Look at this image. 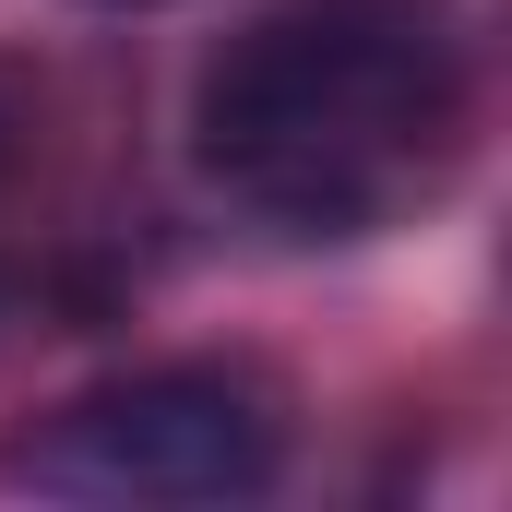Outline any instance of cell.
I'll return each mask as SVG.
<instances>
[{"instance_id":"cell-4","label":"cell","mask_w":512,"mask_h":512,"mask_svg":"<svg viewBox=\"0 0 512 512\" xmlns=\"http://www.w3.org/2000/svg\"><path fill=\"white\" fill-rule=\"evenodd\" d=\"M0 131H12V120H0Z\"/></svg>"},{"instance_id":"cell-2","label":"cell","mask_w":512,"mask_h":512,"mask_svg":"<svg viewBox=\"0 0 512 512\" xmlns=\"http://www.w3.org/2000/svg\"><path fill=\"white\" fill-rule=\"evenodd\" d=\"M286 465V429L239 370H143L60 405L12 441V489L48 501H251Z\"/></svg>"},{"instance_id":"cell-1","label":"cell","mask_w":512,"mask_h":512,"mask_svg":"<svg viewBox=\"0 0 512 512\" xmlns=\"http://www.w3.org/2000/svg\"><path fill=\"white\" fill-rule=\"evenodd\" d=\"M453 120L441 0H286L203 72L191 143L310 239H358Z\"/></svg>"},{"instance_id":"cell-3","label":"cell","mask_w":512,"mask_h":512,"mask_svg":"<svg viewBox=\"0 0 512 512\" xmlns=\"http://www.w3.org/2000/svg\"><path fill=\"white\" fill-rule=\"evenodd\" d=\"M108 12H143V0H108Z\"/></svg>"}]
</instances>
